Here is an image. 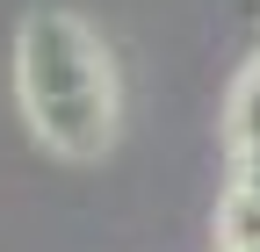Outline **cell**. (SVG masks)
<instances>
[{"label": "cell", "instance_id": "cell-1", "mask_svg": "<svg viewBox=\"0 0 260 252\" xmlns=\"http://www.w3.org/2000/svg\"><path fill=\"white\" fill-rule=\"evenodd\" d=\"M15 87L58 159H102L116 137V72L80 15H29L15 44Z\"/></svg>", "mask_w": 260, "mask_h": 252}, {"label": "cell", "instance_id": "cell-2", "mask_svg": "<svg viewBox=\"0 0 260 252\" xmlns=\"http://www.w3.org/2000/svg\"><path fill=\"white\" fill-rule=\"evenodd\" d=\"M232 137L253 151L260 144V58L246 65V79H239V94H232Z\"/></svg>", "mask_w": 260, "mask_h": 252}, {"label": "cell", "instance_id": "cell-3", "mask_svg": "<svg viewBox=\"0 0 260 252\" xmlns=\"http://www.w3.org/2000/svg\"><path fill=\"white\" fill-rule=\"evenodd\" d=\"M239 187H246V195H253V202H260V144L246 151V173H239Z\"/></svg>", "mask_w": 260, "mask_h": 252}]
</instances>
